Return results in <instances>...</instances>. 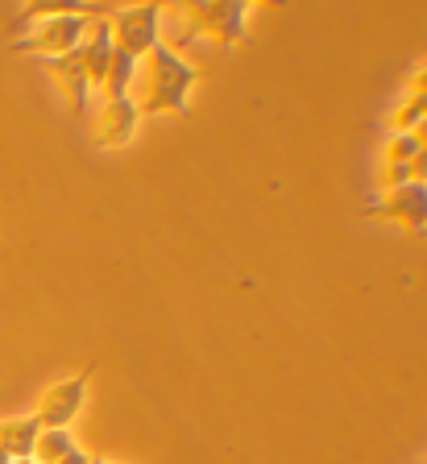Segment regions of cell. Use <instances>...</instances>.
<instances>
[{
	"label": "cell",
	"instance_id": "6da1fadb",
	"mask_svg": "<svg viewBox=\"0 0 427 464\" xmlns=\"http://www.w3.org/2000/svg\"><path fill=\"white\" fill-rule=\"evenodd\" d=\"M150 5H170L175 9V25L166 29V46H191L204 29H212L224 46H241L249 38V5L245 0H150Z\"/></svg>",
	"mask_w": 427,
	"mask_h": 464
},
{
	"label": "cell",
	"instance_id": "7a4b0ae2",
	"mask_svg": "<svg viewBox=\"0 0 427 464\" xmlns=\"http://www.w3.org/2000/svg\"><path fill=\"white\" fill-rule=\"evenodd\" d=\"M150 67H154L150 96H146V104H137V112L141 116H162V112L191 116L187 96H191V87L204 79V71L195 67V63H187V58L179 54L175 46H166V42H158V46L150 50Z\"/></svg>",
	"mask_w": 427,
	"mask_h": 464
},
{
	"label": "cell",
	"instance_id": "3957f363",
	"mask_svg": "<svg viewBox=\"0 0 427 464\" xmlns=\"http://www.w3.org/2000/svg\"><path fill=\"white\" fill-rule=\"evenodd\" d=\"M92 21H96V17H75V13H63V17H42V21H34L21 38H13V50H17V54H38V58L67 54V50H75V46H83V42H88Z\"/></svg>",
	"mask_w": 427,
	"mask_h": 464
},
{
	"label": "cell",
	"instance_id": "277c9868",
	"mask_svg": "<svg viewBox=\"0 0 427 464\" xmlns=\"http://www.w3.org/2000/svg\"><path fill=\"white\" fill-rule=\"evenodd\" d=\"M108 25H112V38H117L121 50H129L133 58L150 54V50L162 42V9L150 5V0H137V5H125L108 13Z\"/></svg>",
	"mask_w": 427,
	"mask_h": 464
},
{
	"label": "cell",
	"instance_id": "5b68a950",
	"mask_svg": "<svg viewBox=\"0 0 427 464\" xmlns=\"http://www.w3.org/2000/svg\"><path fill=\"white\" fill-rule=\"evenodd\" d=\"M92 369H96V365H88L83 373H75V377H63V382H54V386L46 390L42 406L34 411L42 427H71V423H75L79 411H83V402H88Z\"/></svg>",
	"mask_w": 427,
	"mask_h": 464
},
{
	"label": "cell",
	"instance_id": "8992f818",
	"mask_svg": "<svg viewBox=\"0 0 427 464\" xmlns=\"http://www.w3.org/2000/svg\"><path fill=\"white\" fill-rule=\"evenodd\" d=\"M365 216H386V220H403L407 228L427 232V183H403L390 187L386 199L365 203Z\"/></svg>",
	"mask_w": 427,
	"mask_h": 464
},
{
	"label": "cell",
	"instance_id": "52a82bcc",
	"mask_svg": "<svg viewBox=\"0 0 427 464\" xmlns=\"http://www.w3.org/2000/svg\"><path fill=\"white\" fill-rule=\"evenodd\" d=\"M63 13H75V17H108V13H112V5H100V0H30V5H25V9L9 21V34H13V38H21L34 21L63 17Z\"/></svg>",
	"mask_w": 427,
	"mask_h": 464
},
{
	"label": "cell",
	"instance_id": "ba28073f",
	"mask_svg": "<svg viewBox=\"0 0 427 464\" xmlns=\"http://www.w3.org/2000/svg\"><path fill=\"white\" fill-rule=\"evenodd\" d=\"M42 67L54 71V75L67 83V92L75 96V108L88 112V100H92V79H88V63H83V46L67 50V54H50L42 58Z\"/></svg>",
	"mask_w": 427,
	"mask_h": 464
},
{
	"label": "cell",
	"instance_id": "9c48e42d",
	"mask_svg": "<svg viewBox=\"0 0 427 464\" xmlns=\"http://www.w3.org/2000/svg\"><path fill=\"white\" fill-rule=\"evenodd\" d=\"M137 121H141V112H137L133 100H129V96H108V104H104V125H100L96 145H100V150L125 145L129 137H133Z\"/></svg>",
	"mask_w": 427,
	"mask_h": 464
},
{
	"label": "cell",
	"instance_id": "30bf717a",
	"mask_svg": "<svg viewBox=\"0 0 427 464\" xmlns=\"http://www.w3.org/2000/svg\"><path fill=\"white\" fill-rule=\"evenodd\" d=\"M42 435L38 415H25V419H0V448L17 460V456H34V444Z\"/></svg>",
	"mask_w": 427,
	"mask_h": 464
},
{
	"label": "cell",
	"instance_id": "8fae6325",
	"mask_svg": "<svg viewBox=\"0 0 427 464\" xmlns=\"http://www.w3.org/2000/svg\"><path fill=\"white\" fill-rule=\"evenodd\" d=\"M75 435H71V427H42L38 444H34V460L38 464H54L63 460V456L75 452Z\"/></svg>",
	"mask_w": 427,
	"mask_h": 464
},
{
	"label": "cell",
	"instance_id": "7c38bea8",
	"mask_svg": "<svg viewBox=\"0 0 427 464\" xmlns=\"http://www.w3.org/2000/svg\"><path fill=\"white\" fill-rule=\"evenodd\" d=\"M423 150L415 129H394L386 141V162H415V154Z\"/></svg>",
	"mask_w": 427,
	"mask_h": 464
},
{
	"label": "cell",
	"instance_id": "4fadbf2b",
	"mask_svg": "<svg viewBox=\"0 0 427 464\" xmlns=\"http://www.w3.org/2000/svg\"><path fill=\"white\" fill-rule=\"evenodd\" d=\"M419 121H427V92H415V96H411L407 104L398 108L394 129H415Z\"/></svg>",
	"mask_w": 427,
	"mask_h": 464
},
{
	"label": "cell",
	"instance_id": "5bb4252c",
	"mask_svg": "<svg viewBox=\"0 0 427 464\" xmlns=\"http://www.w3.org/2000/svg\"><path fill=\"white\" fill-rule=\"evenodd\" d=\"M415 183V162H386V187Z\"/></svg>",
	"mask_w": 427,
	"mask_h": 464
},
{
	"label": "cell",
	"instance_id": "9a60e30c",
	"mask_svg": "<svg viewBox=\"0 0 427 464\" xmlns=\"http://www.w3.org/2000/svg\"><path fill=\"white\" fill-rule=\"evenodd\" d=\"M54 464H92V452H83V448H75L71 456H63V460H54Z\"/></svg>",
	"mask_w": 427,
	"mask_h": 464
},
{
	"label": "cell",
	"instance_id": "2e32d148",
	"mask_svg": "<svg viewBox=\"0 0 427 464\" xmlns=\"http://www.w3.org/2000/svg\"><path fill=\"white\" fill-rule=\"evenodd\" d=\"M411 83H415V92H427V63H419V67H415Z\"/></svg>",
	"mask_w": 427,
	"mask_h": 464
},
{
	"label": "cell",
	"instance_id": "e0dca14e",
	"mask_svg": "<svg viewBox=\"0 0 427 464\" xmlns=\"http://www.w3.org/2000/svg\"><path fill=\"white\" fill-rule=\"evenodd\" d=\"M415 133H419V141H423V150H427V121H419Z\"/></svg>",
	"mask_w": 427,
	"mask_h": 464
},
{
	"label": "cell",
	"instance_id": "ac0fdd59",
	"mask_svg": "<svg viewBox=\"0 0 427 464\" xmlns=\"http://www.w3.org/2000/svg\"><path fill=\"white\" fill-rule=\"evenodd\" d=\"M245 5H291V0H245Z\"/></svg>",
	"mask_w": 427,
	"mask_h": 464
},
{
	"label": "cell",
	"instance_id": "d6986e66",
	"mask_svg": "<svg viewBox=\"0 0 427 464\" xmlns=\"http://www.w3.org/2000/svg\"><path fill=\"white\" fill-rule=\"evenodd\" d=\"M9 464H38L34 456H17V460H9Z\"/></svg>",
	"mask_w": 427,
	"mask_h": 464
},
{
	"label": "cell",
	"instance_id": "ffe728a7",
	"mask_svg": "<svg viewBox=\"0 0 427 464\" xmlns=\"http://www.w3.org/2000/svg\"><path fill=\"white\" fill-rule=\"evenodd\" d=\"M9 460H13V456H9V452H5V448H0V464H9Z\"/></svg>",
	"mask_w": 427,
	"mask_h": 464
},
{
	"label": "cell",
	"instance_id": "44dd1931",
	"mask_svg": "<svg viewBox=\"0 0 427 464\" xmlns=\"http://www.w3.org/2000/svg\"><path fill=\"white\" fill-rule=\"evenodd\" d=\"M92 464H112V460H104V456H92Z\"/></svg>",
	"mask_w": 427,
	"mask_h": 464
}]
</instances>
